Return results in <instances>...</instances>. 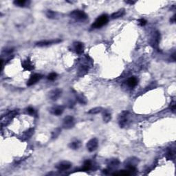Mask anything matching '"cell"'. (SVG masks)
<instances>
[{
  "instance_id": "4",
  "label": "cell",
  "mask_w": 176,
  "mask_h": 176,
  "mask_svg": "<svg viewBox=\"0 0 176 176\" xmlns=\"http://www.w3.org/2000/svg\"><path fill=\"white\" fill-rule=\"evenodd\" d=\"M74 126V119L72 116H67L63 121V127L66 129H71Z\"/></svg>"
},
{
  "instance_id": "21",
  "label": "cell",
  "mask_w": 176,
  "mask_h": 176,
  "mask_svg": "<svg viewBox=\"0 0 176 176\" xmlns=\"http://www.w3.org/2000/svg\"><path fill=\"white\" fill-rule=\"evenodd\" d=\"M131 173L129 171V170H122L121 171H119L118 173H113L114 175H125V176H127L131 175Z\"/></svg>"
},
{
  "instance_id": "5",
  "label": "cell",
  "mask_w": 176,
  "mask_h": 176,
  "mask_svg": "<svg viewBox=\"0 0 176 176\" xmlns=\"http://www.w3.org/2000/svg\"><path fill=\"white\" fill-rule=\"evenodd\" d=\"M98 141L97 138H92L91 140H90L89 141L87 142V143L86 145L87 149L90 152H93L95 150H96V149L98 148Z\"/></svg>"
},
{
  "instance_id": "24",
  "label": "cell",
  "mask_w": 176,
  "mask_h": 176,
  "mask_svg": "<svg viewBox=\"0 0 176 176\" xmlns=\"http://www.w3.org/2000/svg\"><path fill=\"white\" fill-rule=\"evenodd\" d=\"M34 133V129H29L27 131H26L23 134V138L25 139H28L29 138L31 137L32 135Z\"/></svg>"
},
{
  "instance_id": "17",
  "label": "cell",
  "mask_w": 176,
  "mask_h": 176,
  "mask_svg": "<svg viewBox=\"0 0 176 176\" xmlns=\"http://www.w3.org/2000/svg\"><path fill=\"white\" fill-rule=\"evenodd\" d=\"M76 100L79 103L83 105L87 104V100L86 97L83 96V95H78V96H76Z\"/></svg>"
},
{
  "instance_id": "13",
  "label": "cell",
  "mask_w": 176,
  "mask_h": 176,
  "mask_svg": "<svg viewBox=\"0 0 176 176\" xmlns=\"http://www.w3.org/2000/svg\"><path fill=\"white\" fill-rule=\"evenodd\" d=\"M125 14V10L124 8L120 9L116 12H114L111 15V18L114 19H118L120 17H122Z\"/></svg>"
},
{
  "instance_id": "14",
  "label": "cell",
  "mask_w": 176,
  "mask_h": 176,
  "mask_svg": "<svg viewBox=\"0 0 176 176\" xmlns=\"http://www.w3.org/2000/svg\"><path fill=\"white\" fill-rule=\"evenodd\" d=\"M138 84V79L137 78H135L134 76L133 77H131L129 78L127 81V85L128 86L130 87H134L135 86H136Z\"/></svg>"
},
{
  "instance_id": "25",
  "label": "cell",
  "mask_w": 176,
  "mask_h": 176,
  "mask_svg": "<svg viewBox=\"0 0 176 176\" xmlns=\"http://www.w3.org/2000/svg\"><path fill=\"white\" fill-rule=\"evenodd\" d=\"M61 128H57L54 130L52 132V138H57L59 134L61 133Z\"/></svg>"
},
{
  "instance_id": "31",
  "label": "cell",
  "mask_w": 176,
  "mask_h": 176,
  "mask_svg": "<svg viewBox=\"0 0 176 176\" xmlns=\"http://www.w3.org/2000/svg\"><path fill=\"white\" fill-rule=\"evenodd\" d=\"M127 4H134L135 3V2H133V1H127V2H125Z\"/></svg>"
},
{
  "instance_id": "20",
  "label": "cell",
  "mask_w": 176,
  "mask_h": 176,
  "mask_svg": "<svg viewBox=\"0 0 176 176\" xmlns=\"http://www.w3.org/2000/svg\"><path fill=\"white\" fill-rule=\"evenodd\" d=\"M28 3V2L25 1V0H15L13 2V4L15 6H19V7H23L26 6V4Z\"/></svg>"
},
{
  "instance_id": "19",
  "label": "cell",
  "mask_w": 176,
  "mask_h": 176,
  "mask_svg": "<svg viewBox=\"0 0 176 176\" xmlns=\"http://www.w3.org/2000/svg\"><path fill=\"white\" fill-rule=\"evenodd\" d=\"M102 111V107H94V108L91 109L90 111H89V114H98V113L101 112Z\"/></svg>"
},
{
  "instance_id": "2",
  "label": "cell",
  "mask_w": 176,
  "mask_h": 176,
  "mask_svg": "<svg viewBox=\"0 0 176 176\" xmlns=\"http://www.w3.org/2000/svg\"><path fill=\"white\" fill-rule=\"evenodd\" d=\"M70 16L76 21H84L87 19L88 17L87 14L83 10H73L72 12H70Z\"/></svg>"
},
{
  "instance_id": "3",
  "label": "cell",
  "mask_w": 176,
  "mask_h": 176,
  "mask_svg": "<svg viewBox=\"0 0 176 176\" xmlns=\"http://www.w3.org/2000/svg\"><path fill=\"white\" fill-rule=\"evenodd\" d=\"M128 111H123L118 116V124L121 127H124L127 124L128 122Z\"/></svg>"
},
{
  "instance_id": "8",
  "label": "cell",
  "mask_w": 176,
  "mask_h": 176,
  "mask_svg": "<svg viewBox=\"0 0 176 176\" xmlns=\"http://www.w3.org/2000/svg\"><path fill=\"white\" fill-rule=\"evenodd\" d=\"M60 39H52V40H45V41H40L36 43V45L39 47H43V46H47V45H52L61 42Z\"/></svg>"
},
{
  "instance_id": "26",
  "label": "cell",
  "mask_w": 176,
  "mask_h": 176,
  "mask_svg": "<svg viewBox=\"0 0 176 176\" xmlns=\"http://www.w3.org/2000/svg\"><path fill=\"white\" fill-rule=\"evenodd\" d=\"M57 74H56L55 72H52L47 76V79L50 81H54L57 78Z\"/></svg>"
},
{
  "instance_id": "29",
  "label": "cell",
  "mask_w": 176,
  "mask_h": 176,
  "mask_svg": "<svg viewBox=\"0 0 176 176\" xmlns=\"http://www.w3.org/2000/svg\"><path fill=\"white\" fill-rule=\"evenodd\" d=\"M175 102H173L171 103V105H170V107L171 109V110L173 111H174L175 109Z\"/></svg>"
},
{
  "instance_id": "23",
  "label": "cell",
  "mask_w": 176,
  "mask_h": 176,
  "mask_svg": "<svg viewBox=\"0 0 176 176\" xmlns=\"http://www.w3.org/2000/svg\"><path fill=\"white\" fill-rule=\"evenodd\" d=\"M91 166H92V162H91V161L90 160H86L84 162V164H83V166L81 171H88L91 168Z\"/></svg>"
},
{
  "instance_id": "22",
  "label": "cell",
  "mask_w": 176,
  "mask_h": 176,
  "mask_svg": "<svg viewBox=\"0 0 176 176\" xmlns=\"http://www.w3.org/2000/svg\"><path fill=\"white\" fill-rule=\"evenodd\" d=\"M46 17L49 19H55L57 17V12L51 10H47L46 12Z\"/></svg>"
},
{
  "instance_id": "6",
  "label": "cell",
  "mask_w": 176,
  "mask_h": 176,
  "mask_svg": "<svg viewBox=\"0 0 176 176\" xmlns=\"http://www.w3.org/2000/svg\"><path fill=\"white\" fill-rule=\"evenodd\" d=\"M62 90L60 89H54V90H51L50 92L48 93V98L50 100H57L58 98H59L60 96H61Z\"/></svg>"
},
{
  "instance_id": "10",
  "label": "cell",
  "mask_w": 176,
  "mask_h": 176,
  "mask_svg": "<svg viewBox=\"0 0 176 176\" xmlns=\"http://www.w3.org/2000/svg\"><path fill=\"white\" fill-rule=\"evenodd\" d=\"M42 78V75L40 74H33V76H31V77L29 78V80L27 82V85L28 86H31L37 83L38 81L41 80Z\"/></svg>"
},
{
  "instance_id": "1",
  "label": "cell",
  "mask_w": 176,
  "mask_h": 176,
  "mask_svg": "<svg viewBox=\"0 0 176 176\" xmlns=\"http://www.w3.org/2000/svg\"><path fill=\"white\" fill-rule=\"evenodd\" d=\"M109 21V17L107 14H102L96 19L92 25V28L94 29L100 28L101 27L107 23Z\"/></svg>"
},
{
  "instance_id": "11",
  "label": "cell",
  "mask_w": 176,
  "mask_h": 176,
  "mask_svg": "<svg viewBox=\"0 0 176 176\" xmlns=\"http://www.w3.org/2000/svg\"><path fill=\"white\" fill-rule=\"evenodd\" d=\"M50 111L55 116H60L63 113L64 107L63 106H54L50 109Z\"/></svg>"
},
{
  "instance_id": "12",
  "label": "cell",
  "mask_w": 176,
  "mask_h": 176,
  "mask_svg": "<svg viewBox=\"0 0 176 176\" xmlns=\"http://www.w3.org/2000/svg\"><path fill=\"white\" fill-rule=\"evenodd\" d=\"M22 67L24 68L25 70H28V71H31L35 68L33 62L30 59L25 60L22 63Z\"/></svg>"
},
{
  "instance_id": "15",
  "label": "cell",
  "mask_w": 176,
  "mask_h": 176,
  "mask_svg": "<svg viewBox=\"0 0 176 176\" xmlns=\"http://www.w3.org/2000/svg\"><path fill=\"white\" fill-rule=\"evenodd\" d=\"M120 164V161L118 159H110L107 161V165L110 166V167H114V166H118Z\"/></svg>"
},
{
  "instance_id": "9",
  "label": "cell",
  "mask_w": 176,
  "mask_h": 176,
  "mask_svg": "<svg viewBox=\"0 0 176 176\" xmlns=\"http://www.w3.org/2000/svg\"><path fill=\"white\" fill-rule=\"evenodd\" d=\"M73 47H74V49L76 52V53H77L78 54H82L83 53L85 46L83 43H81L80 41H76L73 43Z\"/></svg>"
},
{
  "instance_id": "16",
  "label": "cell",
  "mask_w": 176,
  "mask_h": 176,
  "mask_svg": "<svg viewBox=\"0 0 176 176\" xmlns=\"http://www.w3.org/2000/svg\"><path fill=\"white\" fill-rule=\"evenodd\" d=\"M69 147H70V149H72L74 150L78 149V148L81 147V142L78 141V140H75V141L72 142L69 145Z\"/></svg>"
},
{
  "instance_id": "27",
  "label": "cell",
  "mask_w": 176,
  "mask_h": 176,
  "mask_svg": "<svg viewBox=\"0 0 176 176\" xmlns=\"http://www.w3.org/2000/svg\"><path fill=\"white\" fill-rule=\"evenodd\" d=\"M147 21L145 19H140L138 20V23H139L140 26H145V25L147 24Z\"/></svg>"
},
{
  "instance_id": "18",
  "label": "cell",
  "mask_w": 176,
  "mask_h": 176,
  "mask_svg": "<svg viewBox=\"0 0 176 176\" xmlns=\"http://www.w3.org/2000/svg\"><path fill=\"white\" fill-rule=\"evenodd\" d=\"M102 119L105 123H109L111 119V115L108 111H105V112L102 114Z\"/></svg>"
},
{
  "instance_id": "30",
  "label": "cell",
  "mask_w": 176,
  "mask_h": 176,
  "mask_svg": "<svg viewBox=\"0 0 176 176\" xmlns=\"http://www.w3.org/2000/svg\"><path fill=\"white\" fill-rule=\"evenodd\" d=\"M170 21L172 23H174L175 21V15H173V16L172 18L170 19Z\"/></svg>"
},
{
  "instance_id": "7",
  "label": "cell",
  "mask_w": 176,
  "mask_h": 176,
  "mask_svg": "<svg viewBox=\"0 0 176 176\" xmlns=\"http://www.w3.org/2000/svg\"><path fill=\"white\" fill-rule=\"evenodd\" d=\"M72 166V164L68 161H62L58 163L56 166V168L60 171H64L70 169V167Z\"/></svg>"
},
{
  "instance_id": "28",
  "label": "cell",
  "mask_w": 176,
  "mask_h": 176,
  "mask_svg": "<svg viewBox=\"0 0 176 176\" xmlns=\"http://www.w3.org/2000/svg\"><path fill=\"white\" fill-rule=\"evenodd\" d=\"M27 111H28V113L29 114L32 115L35 113V109H34V108H33V107H28V108L27 109Z\"/></svg>"
}]
</instances>
